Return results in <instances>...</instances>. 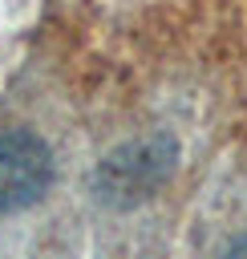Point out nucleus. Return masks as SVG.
I'll return each mask as SVG.
<instances>
[{
    "label": "nucleus",
    "mask_w": 247,
    "mask_h": 259,
    "mask_svg": "<svg viewBox=\"0 0 247 259\" xmlns=\"http://www.w3.org/2000/svg\"><path fill=\"white\" fill-rule=\"evenodd\" d=\"M53 182L49 146L28 130H0V210L32 206Z\"/></svg>",
    "instance_id": "nucleus-1"
},
{
    "label": "nucleus",
    "mask_w": 247,
    "mask_h": 259,
    "mask_svg": "<svg viewBox=\"0 0 247 259\" xmlns=\"http://www.w3.org/2000/svg\"><path fill=\"white\" fill-rule=\"evenodd\" d=\"M223 259H247V243H235V247H231Z\"/></svg>",
    "instance_id": "nucleus-2"
}]
</instances>
